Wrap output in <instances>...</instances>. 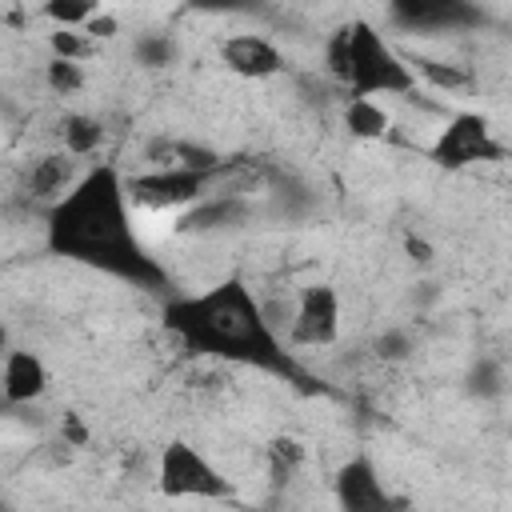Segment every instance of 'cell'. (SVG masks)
I'll return each instance as SVG.
<instances>
[{
  "mask_svg": "<svg viewBox=\"0 0 512 512\" xmlns=\"http://www.w3.org/2000/svg\"><path fill=\"white\" fill-rule=\"evenodd\" d=\"M44 244L60 260L100 268L140 288L164 284V272L148 260L132 232V200L124 188V172L112 160L84 168L76 184L48 204Z\"/></svg>",
  "mask_w": 512,
  "mask_h": 512,
  "instance_id": "1",
  "label": "cell"
},
{
  "mask_svg": "<svg viewBox=\"0 0 512 512\" xmlns=\"http://www.w3.org/2000/svg\"><path fill=\"white\" fill-rule=\"evenodd\" d=\"M160 324L196 356L296 376V360L276 336L260 296L240 276H224L204 292L168 296Z\"/></svg>",
  "mask_w": 512,
  "mask_h": 512,
  "instance_id": "2",
  "label": "cell"
},
{
  "mask_svg": "<svg viewBox=\"0 0 512 512\" xmlns=\"http://www.w3.org/2000/svg\"><path fill=\"white\" fill-rule=\"evenodd\" d=\"M324 64H328V76L348 88V96H412L416 92V76L404 52L364 16L344 20L328 36Z\"/></svg>",
  "mask_w": 512,
  "mask_h": 512,
  "instance_id": "3",
  "label": "cell"
},
{
  "mask_svg": "<svg viewBox=\"0 0 512 512\" xmlns=\"http://www.w3.org/2000/svg\"><path fill=\"white\" fill-rule=\"evenodd\" d=\"M156 488L172 500L196 496V500H228L232 484L228 476L192 444V440H168L156 460Z\"/></svg>",
  "mask_w": 512,
  "mask_h": 512,
  "instance_id": "4",
  "label": "cell"
},
{
  "mask_svg": "<svg viewBox=\"0 0 512 512\" xmlns=\"http://www.w3.org/2000/svg\"><path fill=\"white\" fill-rule=\"evenodd\" d=\"M508 148L504 140H496L488 116L480 112H456L444 120V128L436 132V140L428 144V160L448 168V172H460V168H472V164H492V160H504Z\"/></svg>",
  "mask_w": 512,
  "mask_h": 512,
  "instance_id": "5",
  "label": "cell"
},
{
  "mask_svg": "<svg viewBox=\"0 0 512 512\" xmlns=\"http://www.w3.org/2000/svg\"><path fill=\"white\" fill-rule=\"evenodd\" d=\"M216 176H220V172H196V168L164 164V168H148V172L124 176V188H128V200H132L136 208L172 212V208H188V204H196L200 196H208V184H212Z\"/></svg>",
  "mask_w": 512,
  "mask_h": 512,
  "instance_id": "6",
  "label": "cell"
},
{
  "mask_svg": "<svg viewBox=\"0 0 512 512\" xmlns=\"http://www.w3.org/2000/svg\"><path fill=\"white\" fill-rule=\"evenodd\" d=\"M388 24L404 36H448L484 24L476 0H384Z\"/></svg>",
  "mask_w": 512,
  "mask_h": 512,
  "instance_id": "7",
  "label": "cell"
},
{
  "mask_svg": "<svg viewBox=\"0 0 512 512\" xmlns=\"http://www.w3.org/2000/svg\"><path fill=\"white\" fill-rule=\"evenodd\" d=\"M340 340V292L324 280L304 284L288 316L292 348H332Z\"/></svg>",
  "mask_w": 512,
  "mask_h": 512,
  "instance_id": "8",
  "label": "cell"
},
{
  "mask_svg": "<svg viewBox=\"0 0 512 512\" xmlns=\"http://www.w3.org/2000/svg\"><path fill=\"white\" fill-rule=\"evenodd\" d=\"M220 64L240 80H272L288 68V56L264 32H232L216 48Z\"/></svg>",
  "mask_w": 512,
  "mask_h": 512,
  "instance_id": "9",
  "label": "cell"
},
{
  "mask_svg": "<svg viewBox=\"0 0 512 512\" xmlns=\"http://www.w3.org/2000/svg\"><path fill=\"white\" fill-rule=\"evenodd\" d=\"M52 388L48 364L32 348H12L0 360V400L4 404H36Z\"/></svg>",
  "mask_w": 512,
  "mask_h": 512,
  "instance_id": "10",
  "label": "cell"
},
{
  "mask_svg": "<svg viewBox=\"0 0 512 512\" xmlns=\"http://www.w3.org/2000/svg\"><path fill=\"white\" fill-rule=\"evenodd\" d=\"M336 504L348 508V512H376V508H388V492L380 484V472L372 468L368 456H352L340 464L336 472Z\"/></svg>",
  "mask_w": 512,
  "mask_h": 512,
  "instance_id": "11",
  "label": "cell"
},
{
  "mask_svg": "<svg viewBox=\"0 0 512 512\" xmlns=\"http://www.w3.org/2000/svg\"><path fill=\"white\" fill-rule=\"evenodd\" d=\"M76 156H68L64 148L60 152H44L40 160H32V168H28V192L32 196H40V200H60L72 184H76Z\"/></svg>",
  "mask_w": 512,
  "mask_h": 512,
  "instance_id": "12",
  "label": "cell"
},
{
  "mask_svg": "<svg viewBox=\"0 0 512 512\" xmlns=\"http://www.w3.org/2000/svg\"><path fill=\"white\" fill-rule=\"evenodd\" d=\"M244 216V204L236 196H200L196 204H188V212L176 220V232H192V236H204V232H220L228 224H236Z\"/></svg>",
  "mask_w": 512,
  "mask_h": 512,
  "instance_id": "13",
  "label": "cell"
},
{
  "mask_svg": "<svg viewBox=\"0 0 512 512\" xmlns=\"http://www.w3.org/2000/svg\"><path fill=\"white\" fill-rule=\"evenodd\" d=\"M340 116L356 140H388L392 132V116L384 104H376V96H348Z\"/></svg>",
  "mask_w": 512,
  "mask_h": 512,
  "instance_id": "14",
  "label": "cell"
},
{
  "mask_svg": "<svg viewBox=\"0 0 512 512\" xmlns=\"http://www.w3.org/2000/svg\"><path fill=\"white\" fill-rule=\"evenodd\" d=\"M404 60H408L416 84L424 80V84H432V88H440V92H468V88L476 84V76H472L464 64L432 60V56H416V52H404Z\"/></svg>",
  "mask_w": 512,
  "mask_h": 512,
  "instance_id": "15",
  "label": "cell"
},
{
  "mask_svg": "<svg viewBox=\"0 0 512 512\" xmlns=\"http://www.w3.org/2000/svg\"><path fill=\"white\" fill-rule=\"evenodd\" d=\"M100 144H104V124H100L96 116H88V112H68V116L60 120V148H64L68 156L88 160V156L100 152Z\"/></svg>",
  "mask_w": 512,
  "mask_h": 512,
  "instance_id": "16",
  "label": "cell"
},
{
  "mask_svg": "<svg viewBox=\"0 0 512 512\" xmlns=\"http://www.w3.org/2000/svg\"><path fill=\"white\" fill-rule=\"evenodd\" d=\"M264 460H268V476H272L276 484H284V480H292V476L304 468L308 448H304V440H296V436H272L268 448H264Z\"/></svg>",
  "mask_w": 512,
  "mask_h": 512,
  "instance_id": "17",
  "label": "cell"
},
{
  "mask_svg": "<svg viewBox=\"0 0 512 512\" xmlns=\"http://www.w3.org/2000/svg\"><path fill=\"white\" fill-rule=\"evenodd\" d=\"M100 8V0H40V16L52 28H84V20Z\"/></svg>",
  "mask_w": 512,
  "mask_h": 512,
  "instance_id": "18",
  "label": "cell"
},
{
  "mask_svg": "<svg viewBox=\"0 0 512 512\" xmlns=\"http://www.w3.org/2000/svg\"><path fill=\"white\" fill-rule=\"evenodd\" d=\"M44 84L56 92V96H76L84 84H88V72L80 60H64V56H52L44 64Z\"/></svg>",
  "mask_w": 512,
  "mask_h": 512,
  "instance_id": "19",
  "label": "cell"
},
{
  "mask_svg": "<svg viewBox=\"0 0 512 512\" xmlns=\"http://www.w3.org/2000/svg\"><path fill=\"white\" fill-rule=\"evenodd\" d=\"M48 48L52 56H64V60H88L96 52V40L84 32V28H52L48 32Z\"/></svg>",
  "mask_w": 512,
  "mask_h": 512,
  "instance_id": "20",
  "label": "cell"
},
{
  "mask_svg": "<svg viewBox=\"0 0 512 512\" xmlns=\"http://www.w3.org/2000/svg\"><path fill=\"white\" fill-rule=\"evenodd\" d=\"M172 56H176V40L168 32H148L136 40V60L148 68H164V64H172Z\"/></svg>",
  "mask_w": 512,
  "mask_h": 512,
  "instance_id": "21",
  "label": "cell"
},
{
  "mask_svg": "<svg viewBox=\"0 0 512 512\" xmlns=\"http://www.w3.org/2000/svg\"><path fill=\"white\" fill-rule=\"evenodd\" d=\"M84 32H88V36L100 44V40H112V36L120 32V20H116L112 12H104V8H100V12H92V16L84 20Z\"/></svg>",
  "mask_w": 512,
  "mask_h": 512,
  "instance_id": "22",
  "label": "cell"
},
{
  "mask_svg": "<svg viewBox=\"0 0 512 512\" xmlns=\"http://www.w3.org/2000/svg\"><path fill=\"white\" fill-rule=\"evenodd\" d=\"M408 336L404 332H388V336H380V356H388V360H400V356H408Z\"/></svg>",
  "mask_w": 512,
  "mask_h": 512,
  "instance_id": "23",
  "label": "cell"
},
{
  "mask_svg": "<svg viewBox=\"0 0 512 512\" xmlns=\"http://www.w3.org/2000/svg\"><path fill=\"white\" fill-rule=\"evenodd\" d=\"M192 8H200V12H244V8H252V0H188Z\"/></svg>",
  "mask_w": 512,
  "mask_h": 512,
  "instance_id": "24",
  "label": "cell"
},
{
  "mask_svg": "<svg viewBox=\"0 0 512 512\" xmlns=\"http://www.w3.org/2000/svg\"><path fill=\"white\" fill-rule=\"evenodd\" d=\"M64 436H68L76 448H84V444H88V432H84V424H80V416H76V412H68V416H64Z\"/></svg>",
  "mask_w": 512,
  "mask_h": 512,
  "instance_id": "25",
  "label": "cell"
},
{
  "mask_svg": "<svg viewBox=\"0 0 512 512\" xmlns=\"http://www.w3.org/2000/svg\"><path fill=\"white\" fill-rule=\"evenodd\" d=\"M404 248H408V256H412V260H420V264H428V260H432V248H428V240H420V236H408V240H404Z\"/></svg>",
  "mask_w": 512,
  "mask_h": 512,
  "instance_id": "26",
  "label": "cell"
},
{
  "mask_svg": "<svg viewBox=\"0 0 512 512\" xmlns=\"http://www.w3.org/2000/svg\"><path fill=\"white\" fill-rule=\"evenodd\" d=\"M100 4H132V0H100Z\"/></svg>",
  "mask_w": 512,
  "mask_h": 512,
  "instance_id": "27",
  "label": "cell"
}]
</instances>
